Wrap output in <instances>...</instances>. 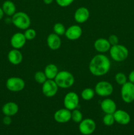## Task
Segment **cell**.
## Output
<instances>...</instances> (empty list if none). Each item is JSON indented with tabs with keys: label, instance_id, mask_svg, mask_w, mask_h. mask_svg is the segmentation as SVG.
Segmentation results:
<instances>
[{
	"label": "cell",
	"instance_id": "30",
	"mask_svg": "<svg viewBox=\"0 0 134 135\" xmlns=\"http://www.w3.org/2000/svg\"><path fill=\"white\" fill-rule=\"evenodd\" d=\"M58 5L61 7H66L70 5L74 0H55Z\"/></svg>",
	"mask_w": 134,
	"mask_h": 135
},
{
	"label": "cell",
	"instance_id": "26",
	"mask_svg": "<svg viewBox=\"0 0 134 135\" xmlns=\"http://www.w3.org/2000/svg\"><path fill=\"white\" fill-rule=\"evenodd\" d=\"M66 28L64 26V25L60 22H57V23L55 24L53 26V31L54 33L59 36H62L65 34L66 32Z\"/></svg>",
	"mask_w": 134,
	"mask_h": 135
},
{
	"label": "cell",
	"instance_id": "20",
	"mask_svg": "<svg viewBox=\"0 0 134 135\" xmlns=\"http://www.w3.org/2000/svg\"><path fill=\"white\" fill-rule=\"evenodd\" d=\"M9 61L14 65H17L21 63L23 59V56L20 51L17 49H13L11 50L7 55Z\"/></svg>",
	"mask_w": 134,
	"mask_h": 135
},
{
	"label": "cell",
	"instance_id": "2",
	"mask_svg": "<svg viewBox=\"0 0 134 135\" xmlns=\"http://www.w3.org/2000/svg\"><path fill=\"white\" fill-rule=\"evenodd\" d=\"M11 22L14 26L20 30H26L30 28L31 20L28 15L22 11L16 12L11 18Z\"/></svg>",
	"mask_w": 134,
	"mask_h": 135
},
{
	"label": "cell",
	"instance_id": "10",
	"mask_svg": "<svg viewBox=\"0 0 134 135\" xmlns=\"http://www.w3.org/2000/svg\"><path fill=\"white\" fill-rule=\"evenodd\" d=\"M95 129L96 123L92 119H84L79 123V131L84 135L91 134Z\"/></svg>",
	"mask_w": 134,
	"mask_h": 135
},
{
	"label": "cell",
	"instance_id": "3",
	"mask_svg": "<svg viewBox=\"0 0 134 135\" xmlns=\"http://www.w3.org/2000/svg\"><path fill=\"white\" fill-rule=\"evenodd\" d=\"M54 80L56 83L59 88H68L72 86L75 81L73 75L69 71H59Z\"/></svg>",
	"mask_w": 134,
	"mask_h": 135
},
{
	"label": "cell",
	"instance_id": "29",
	"mask_svg": "<svg viewBox=\"0 0 134 135\" xmlns=\"http://www.w3.org/2000/svg\"><path fill=\"white\" fill-rule=\"evenodd\" d=\"M102 122L106 126H112L115 122L113 114H106L102 119Z\"/></svg>",
	"mask_w": 134,
	"mask_h": 135
},
{
	"label": "cell",
	"instance_id": "4",
	"mask_svg": "<svg viewBox=\"0 0 134 135\" xmlns=\"http://www.w3.org/2000/svg\"><path fill=\"white\" fill-rule=\"evenodd\" d=\"M109 52L112 59L116 62H121L126 60L129 55V51L127 47L123 45L119 44L112 46Z\"/></svg>",
	"mask_w": 134,
	"mask_h": 135
},
{
	"label": "cell",
	"instance_id": "14",
	"mask_svg": "<svg viewBox=\"0 0 134 135\" xmlns=\"http://www.w3.org/2000/svg\"><path fill=\"white\" fill-rule=\"evenodd\" d=\"M26 40H27L25 38L24 33L17 32L12 36L10 42L13 49L19 50L25 46Z\"/></svg>",
	"mask_w": 134,
	"mask_h": 135
},
{
	"label": "cell",
	"instance_id": "18",
	"mask_svg": "<svg viewBox=\"0 0 134 135\" xmlns=\"http://www.w3.org/2000/svg\"><path fill=\"white\" fill-rule=\"evenodd\" d=\"M101 108L106 114H113L116 111V104L112 99L106 98L101 102Z\"/></svg>",
	"mask_w": 134,
	"mask_h": 135
},
{
	"label": "cell",
	"instance_id": "21",
	"mask_svg": "<svg viewBox=\"0 0 134 135\" xmlns=\"http://www.w3.org/2000/svg\"><path fill=\"white\" fill-rule=\"evenodd\" d=\"M1 8H2L4 14L9 17H12L16 13V10H17L15 4L10 0H7L4 1Z\"/></svg>",
	"mask_w": 134,
	"mask_h": 135
},
{
	"label": "cell",
	"instance_id": "36",
	"mask_svg": "<svg viewBox=\"0 0 134 135\" xmlns=\"http://www.w3.org/2000/svg\"><path fill=\"white\" fill-rule=\"evenodd\" d=\"M88 135H91V134H88Z\"/></svg>",
	"mask_w": 134,
	"mask_h": 135
},
{
	"label": "cell",
	"instance_id": "27",
	"mask_svg": "<svg viewBox=\"0 0 134 135\" xmlns=\"http://www.w3.org/2000/svg\"><path fill=\"white\" fill-rule=\"evenodd\" d=\"M24 35L27 40H32L36 36V31L34 28H28L25 30Z\"/></svg>",
	"mask_w": 134,
	"mask_h": 135
},
{
	"label": "cell",
	"instance_id": "8",
	"mask_svg": "<svg viewBox=\"0 0 134 135\" xmlns=\"http://www.w3.org/2000/svg\"><path fill=\"white\" fill-rule=\"evenodd\" d=\"M79 96L76 92H69L65 95L63 100L64 108L70 111L77 109L79 105Z\"/></svg>",
	"mask_w": 134,
	"mask_h": 135
},
{
	"label": "cell",
	"instance_id": "5",
	"mask_svg": "<svg viewBox=\"0 0 134 135\" xmlns=\"http://www.w3.org/2000/svg\"><path fill=\"white\" fill-rule=\"evenodd\" d=\"M95 92L101 97H107L112 94L114 88L110 83L105 80L98 82L95 86Z\"/></svg>",
	"mask_w": 134,
	"mask_h": 135
},
{
	"label": "cell",
	"instance_id": "35",
	"mask_svg": "<svg viewBox=\"0 0 134 135\" xmlns=\"http://www.w3.org/2000/svg\"><path fill=\"white\" fill-rule=\"evenodd\" d=\"M3 15H4V13L3 11L2 8L0 7V20L2 19V18L3 17Z\"/></svg>",
	"mask_w": 134,
	"mask_h": 135
},
{
	"label": "cell",
	"instance_id": "16",
	"mask_svg": "<svg viewBox=\"0 0 134 135\" xmlns=\"http://www.w3.org/2000/svg\"><path fill=\"white\" fill-rule=\"evenodd\" d=\"M111 45L108 39L100 38L96 40L94 42V48L100 54H105L110 50Z\"/></svg>",
	"mask_w": 134,
	"mask_h": 135
},
{
	"label": "cell",
	"instance_id": "11",
	"mask_svg": "<svg viewBox=\"0 0 134 135\" xmlns=\"http://www.w3.org/2000/svg\"><path fill=\"white\" fill-rule=\"evenodd\" d=\"M54 119L59 123H66L71 120V111L66 108L59 109L54 113Z\"/></svg>",
	"mask_w": 134,
	"mask_h": 135
},
{
	"label": "cell",
	"instance_id": "12",
	"mask_svg": "<svg viewBox=\"0 0 134 135\" xmlns=\"http://www.w3.org/2000/svg\"><path fill=\"white\" fill-rule=\"evenodd\" d=\"M82 29L78 25H72L66 30L65 36L70 40H76L82 35Z\"/></svg>",
	"mask_w": 134,
	"mask_h": 135
},
{
	"label": "cell",
	"instance_id": "13",
	"mask_svg": "<svg viewBox=\"0 0 134 135\" xmlns=\"http://www.w3.org/2000/svg\"><path fill=\"white\" fill-rule=\"evenodd\" d=\"M89 9L85 7H80L78 8L74 13V18L76 22L78 23H84L86 22L89 18Z\"/></svg>",
	"mask_w": 134,
	"mask_h": 135
},
{
	"label": "cell",
	"instance_id": "28",
	"mask_svg": "<svg viewBox=\"0 0 134 135\" xmlns=\"http://www.w3.org/2000/svg\"><path fill=\"white\" fill-rule=\"evenodd\" d=\"M115 80L117 84L122 86L127 83V76L123 73H118L115 75Z\"/></svg>",
	"mask_w": 134,
	"mask_h": 135
},
{
	"label": "cell",
	"instance_id": "9",
	"mask_svg": "<svg viewBox=\"0 0 134 135\" xmlns=\"http://www.w3.org/2000/svg\"><path fill=\"white\" fill-rule=\"evenodd\" d=\"M59 86L54 80L47 79L42 84V92L43 95L47 98H51L56 94Z\"/></svg>",
	"mask_w": 134,
	"mask_h": 135
},
{
	"label": "cell",
	"instance_id": "31",
	"mask_svg": "<svg viewBox=\"0 0 134 135\" xmlns=\"http://www.w3.org/2000/svg\"><path fill=\"white\" fill-rule=\"evenodd\" d=\"M108 40H109L110 44L112 46H114V45L118 44V42H119V39H118V37L115 34H112L108 38Z\"/></svg>",
	"mask_w": 134,
	"mask_h": 135
},
{
	"label": "cell",
	"instance_id": "17",
	"mask_svg": "<svg viewBox=\"0 0 134 135\" xmlns=\"http://www.w3.org/2000/svg\"><path fill=\"white\" fill-rule=\"evenodd\" d=\"M47 44L48 47L52 50H56L61 46L62 41L60 36L55 33H51L49 34L47 38Z\"/></svg>",
	"mask_w": 134,
	"mask_h": 135
},
{
	"label": "cell",
	"instance_id": "25",
	"mask_svg": "<svg viewBox=\"0 0 134 135\" xmlns=\"http://www.w3.org/2000/svg\"><path fill=\"white\" fill-rule=\"evenodd\" d=\"M34 79L38 84H43L47 80L44 71H37L34 75Z\"/></svg>",
	"mask_w": 134,
	"mask_h": 135
},
{
	"label": "cell",
	"instance_id": "34",
	"mask_svg": "<svg viewBox=\"0 0 134 135\" xmlns=\"http://www.w3.org/2000/svg\"><path fill=\"white\" fill-rule=\"evenodd\" d=\"M43 3H44L45 4H46V5H50V4L52 3L53 0H43Z\"/></svg>",
	"mask_w": 134,
	"mask_h": 135
},
{
	"label": "cell",
	"instance_id": "22",
	"mask_svg": "<svg viewBox=\"0 0 134 135\" xmlns=\"http://www.w3.org/2000/svg\"><path fill=\"white\" fill-rule=\"evenodd\" d=\"M44 73L47 79L54 80L58 73H59V70H58L56 65L50 63L45 67L44 69Z\"/></svg>",
	"mask_w": 134,
	"mask_h": 135
},
{
	"label": "cell",
	"instance_id": "24",
	"mask_svg": "<svg viewBox=\"0 0 134 135\" xmlns=\"http://www.w3.org/2000/svg\"><path fill=\"white\" fill-rule=\"evenodd\" d=\"M71 119L76 123H80L83 120L82 113L77 109L71 111Z\"/></svg>",
	"mask_w": 134,
	"mask_h": 135
},
{
	"label": "cell",
	"instance_id": "19",
	"mask_svg": "<svg viewBox=\"0 0 134 135\" xmlns=\"http://www.w3.org/2000/svg\"><path fill=\"white\" fill-rule=\"evenodd\" d=\"M2 112L5 115L12 117L15 115L19 110V107L18 104L13 102H9L4 104L2 107Z\"/></svg>",
	"mask_w": 134,
	"mask_h": 135
},
{
	"label": "cell",
	"instance_id": "33",
	"mask_svg": "<svg viewBox=\"0 0 134 135\" xmlns=\"http://www.w3.org/2000/svg\"><path fill=\"white\" fill-rule=\"evenodd\" d=\"M128 79L130 82H131V83H133L134 84V70L130 73V75H129Z\"/></svg>",
	"mask_w": 134,
	"mask_h": 135
},
{
	"label": "cell",
	"instance_id": "7",
	"mask_svg": "<svg viewBox=\"0 0 134 135\" xmlns=\"http://www.w3.org/2000/svg\"><path fill=\"white\" fill-rule=\"evenodd\" d=\"M6 87L11 92H20L25 88V82L21 78L13 76L7 80Z\"/></svg>",
	"mask_w": 134,
	"mask_h": 135
},
{
	"label": "cell",
	"instance_id": "15",
	"mask_svg": "<svg viewBox=\"0 0 134 135\" xmlns=\"http://www.w3.org/2000/svg\"><path fill=\"white\" fill-rule=\"evenodd\" d=\"M113 115H114L115 122L118 123L120 125H127L130 123L131 121L130 114L126 111L122 110V109H118V110L116 109V111L113 113Z\"/></svg>",
	"mask_w": 134,
	"mask_h": 135
},
{
	"label": "cell",
	"instance_id": "23",
	"mask_svg": "<svg viewBox=\"0 0 134 135\" xmlns=\"http://www.w3.org/2000/svg\"><path fill=\"white\" fill-rule=\"evenodd\" d=\"M95 94V92L94 90L91 88H85L81 92V96L83 100L85 101H89L93 98Z\"/></svg>",
	"mask_w": 134,
	"mask_h": 135
},
{
	"label": "cell",
	"instance_id": "32",
	"mask_svg": "<svg viewBox=\"0 0 134 135\" xmlns=\"http://www.w3.org/2000/svg\"><path fill=\"white\" fill-rule=\"evenodd\" d=\"M3 123L5 125H10L12 123L11 117L7 115H5V117L3 119Z\"/></svg>",
	"mask_w": 134,
	"mask_h": 135
},
{
	"label": "cell",
	"instance_id": "1",
	"mask_svg": "<svg viewBox=\"0 0 134 135\" xmlns=\"http://www.w3.org/2000/svg\"><path fill=\"white\" fill-rule=\"evenodd\" d=\"M110 61L106 55L99 54L95 55L89 64V70L91 73L96 76L106 75L110 71Z\"/></svg>",
	"mask_w": 134,
	"mask_h": 135
},
{
	"label": "cell",
	"instance_id": "6",
	"mask_svg": "<svg viewBox=\"0 0 134 135\" xmlns=\"http://www.w3.org/2000/svg\"><path fill=\"white\" fill-rule=\"evenodd\" d=\"M121 96L124 102L130 104L134 101V84L127 82L121 88Z\"/></svg>",
	"mask_w": 134,
	"mask_h": 135
}]
</instances>
